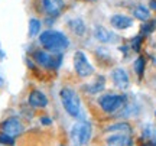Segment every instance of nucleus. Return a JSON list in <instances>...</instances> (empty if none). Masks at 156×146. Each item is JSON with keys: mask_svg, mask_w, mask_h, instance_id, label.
Listing matches in <instances>:
<instances>
[{"mask_svg": "<svg viewBox=\"0 0 156 146\" xmlns=\"http://www.w3.org/2000/svg\"><path fill=\"white\" fill-rule=\"evenodd\" d=\"M142 141L145 142L146 146H156V129L152 124H146L145 126Z\"/></svg>", "mask_w": 156, "mask_h": 146, "instance_id": "14", "label": "nucleus"}, {"mask_svg": "<svg viewBox=\"0 0 156 146\" xmlns=\"http://www.w3.org/2000/svg\"><path fill=\"white\" fill-rule=\"evenodd\" d=\"M77 146H78V145H77Z\"/></svg>", "mask_w": 156, "mask_h": 146, "instance_id": "29", "label": "nucleus"}, {"mask_svg": "<svg viewBox=\"0 0 156 146\" xmlns=\"http://www.w3.org/2000/svg\"><path fill=\"white\" fill-rule=\"evenodd\" d=\"M28 103L30 107H35V109H45L48 106V97L45 96L42 91L39 90H32L28 96Z\"/></svg>", "mask_w": 156, "mask_h": 146, "instance_id": "10", "label": "nucleus"}, {"mask_svg": "<svg viewBox=\"0 0 156 146\" xmlns=\"http://www.w3.org/2000/svg\"><path fill=\"white\" fill-rule=\"evenodd\" d=\"M39 44L44 46V49L55 54H62L69 48V38L59 30H44L39 35Z\"/></svg>", "mask_w": 156, "mask_h": 146, "instance_id": "1", "label": "nucleus"}, {"mask_svg": "<svg viewBox=\"0 0 156 146\" xmlns=\"http://www.w3.org/2000/svg\"><path fill=\"white\" fill-rule=\"evenodd\" d=\"M107 132H116V133H126V135H130L132 133V127L129 126L127 123H116V124H112L107 127Z\"/></svg>", "mask_w": 156, "mask_h": 146, "instance_id": "19", "label": "nucleus"}, {"mask_svg": "<svg viewBox=\"0 0 156 146\" xmlns=\"http://www.w3.org/2000/svg\"><path fill=\"white\" fill-rule=\"evenodd\" d=\"M74 69L81 78H87L90 75H93L94 68L91 65V62L88 61L85 52H83V51L75 52V55H74Z\"/></svg>", "mask_w": 156, "mask_h": 146, "instance_id": "5", "label": "nucleus"}, {"mask_svg": "<svg viewBox=\"0 0 156 146\" xmlns=\"http://www.w3.org/2000/svg\"><path fill=\"white\" fill-rule=\"evenodd\" d=\"M151 9H155L156 10V0H151Z\"/></svg>", "mask_w": 156, "mask_h": 146, "instance_id": "25", "label": "nucleus"}, {"mask_svg": "<svg viewBox=\"0 0 156 146\" xmlns=\"http://www.w3.org/2000/svg\"><path fill=\"white\" fill-rule=\"evenodd\" d=\"M94 36L95 39L98 42H101V44H108L113 39H116V35L113 32H110L108 29H106L104 26H100V25H97L94 28Z\"/></svg>", "mask_w": 156, "mask_h": 146, "instance_id": "13", "label": "nucleus"}, {"mask_svg": "<svg viewBox=\"0 0 156 146\" xmlns=\"http://www.w3.org/2000/svg\"><path fill=\"white\" fill-rule=\"evenodd\" d=\"M140 44H142V36H136V38H133L132 39V44H130V46L133 48L136 52H139V49H140Z\"/></svg>", "mask_w": 156, "mask_h": 146, "instance_id": "23", "label": "nucleus"}, {"mask_svg": "<svg viewBox=\"0 0 156 146\" xmlns=\"http://www.w3.org/2000/svg\"><path fill=\"white\" fill-rule=\"evenodd\" d=\"M0 143L7 145V146H13L15 145V137L7 136V135H5V133H0Z\"/></svg>", "mask_w": 156, "mask_h": 146, "instance_id": "22", "label": "nucleus"}, {"mask_svg": "<svg viewBox=\"0 0 156 146\" xmlns=\"http://www.w3.org/2000/svg\"><path fill=\"white\" fill-rule=\"evenodd\" d=\"M130 143H132V139L126 133H114L106 139L107 146H130Z\"/></svg>", "mask_w": 156, "mask_h": 146, "instance_id": "12", "label": "nucleus"}, {"mask_svg": "<svg viewBox=\"0 0 156 146\" xmlns=\"http://www.w3.org/2000/svg\"><path fill=\"white\" fill-rule=\"evenodd\" d=\"M62 146H65V145H62Z\"/></svg>", "mask_w": 156, "mask_h": 146, "instance_id": "28", "label": "nucleus"}, {"mask_svg": "<svg viewBox=\"0 0 156 146\" xmlns=\"http://www.w3.org/2000/svg\"><path fill=\"white\" fill-rule=\"evenodd\" d=\"M112 78H113L114 85H116L117 88H120V90H127L129 85H130L129 74L126 73L123 68H116V69H113Z\"/></svg>", "mask_w": 156, "mask_h": 146, "instance_id": "9", "label": "nucleus"}, {"mask_svg": "<svg viewBox=\"0 0 156 146\" xmlns=\"http://www.w3.org/2000/svg\"><path fill=\"white\" fill-rule=\"evenodd\" d=\"M110 23L114 29H119V30H124V29L130 28L133 25V19L132 17L126 16V15H113L110 17Z\"/></svg>", "mask_w": 156, "mask_h": 146, "instance_id": "11", "label": "nucleus"}, {"mask_svg": "<svg viewBox=\"0 0 156 146\" xmlns=\"http://www.w3.org/2000/svg\"><path fill=\"white\" fill-rule=\"evenodd\" d=\"M59 97H61V103L62 107L65 109V112L71 116V117H78L80 113H81V101H80V97L73 88H62L61 93H59Z\"/></svg>", "mask_w": 156, "mask_h": 146, "instance_id": "3", "label": "nucleus"}, {"mask_svg": "<svg viewBox=\"0 0 156 146\" xmlns=\"http://www.w3.org/2000/svg\"><path fill=\"white\" fill-rule=\"evenodd\" d=\"M35 62L38 64L39 67L45 68V69H52L56 71L58 68L61 67L62 64V54H55V52H49L46 49H36L34 51Z\"/></svg>", "mask_w": 156, "mask_h": 146, "instance_id": "2", "label": "nucleus"}, {"mask_svg": "<svg viewBox=\"0 0 156 146\" xmlns=\"http://www.w3.org/2000/svg\"><path fill=\"white\" fill-rule=\"evenodd\" d=\"M41 29H42V23L38 17H30L29 19V38H35L41 35Z\"/></svg>", "mask_w": 156, "mask_h": 146, "instance_id": "17", "label": "nucleus"}, {"mask_svg": "<svg viewBox=\"0 0 156 146\" xmlns=\"http://www.w3.org/2000/svg\"><path fill=\"white\" fill-rule=\"evenodd\" d=\"M155 26H156V23H155V22H149V20H146L145 25L142 26V34H143V35H149V34H152V30L155 29Z\"/></svg>", "mask_w": 156, "mask_h": 146, "instance_id": "21", "label": "nucleus"}, {"mask_svg": "<svg viewBox=\"0 0 156 146\" xmlns=\"http://www.w3.org/2000/svg\"><path fill=\"white\" fill-rule=\"evenodd\" d=\"M134 71H136V74L139 77L143 75V71H145V59H143V56H137V59L134 61Z\"/></svg>", "mask_w": 156, "mask_h": 146, "instance_id": "20", "label": "nucleus"}, {"mask_svg": "<svg viewBox=\"0 0 156 146\" xmlns=\"http://www.w3.org/2000/svg\"><path fill=\"white\" fill-rule=\"evenodd\" d=\"M0 132L12 137H17L19 135H22L23 124L17 117H9L0 124Z\"/></svg>", "mask_w": 156, "mask_h": 146, "instance_id": "7", "label": "nucleus"}, {"mask_svg": "<svg viewBox=\"0 0 156 146\" xmlns=\"http://www.w3.org/2000/svg\"><path fill=\"white\" fill-rule=\"evenodd\" d=\"M3 83H5V81H3V78H2V77H0V87L3 85Z\"/></svg>", "mask_w": 156, "mask_h": 146, "instance_id": "26", "label": "nucleus"}, {"mask_svg": "<svg viewBox=\"0 0 156 146\" xmlns=\"http://www.w3.org/2000/svg\"><path fill=\"white\" fill-rule=\"evenodd\" d=\"M104 85H106V78L104 77H97L94 83H91L88 84L85 88H87V93L88 94H97V93H100V91L104 90Z\"/></svg>", "mask_w": 156, "mask_h": 146, "instance_id": "16", "label": "nucleus"}, {"mask_svg": "<svg viewBox=\"0 0 156 146\" xmlns=\"http://www.w3.org/2000/svg\"><path fill=\"white\" fill-rule=\"evenodd\" d=\"M41 123L42 124H45V126H49V124H52V119H49V117H41Z\"/></svg>", "mask_w": 156, "mask_h": 146, "instance_id": "24", "label": "nucleus"}, {"mask_svg": "<svg viewBox=\"0 0 156 146\" xmlns=\"http://www.w3.org/2000/svg\"><path fill=\"white\" fill-rule=\"evenodd\" d=\"M133 16L136 17L137 20L146 22V20H149V17H151V10H149L146 6H136L133 9Z\"/></svg>", "mask_w": 156, "mask_h": 146, "instance_id": "18", "label": "nucleus"}, {"mask_svg": "<svg viewBox=\"0 0 156 146\" xmlns=\"http://www.w3.org/2000/svg\"><path fill=\"white\" fill-rule=\"evenodd\" d=\"M41 5L44 12L51 17H56L61 15L64 3L62 0H41Z\"/></svg>", "mask_w": 156, "mask_h": 146, "instance_id": "8", "label": "nucleus"}, {"mask_svg": "<svg viewBox=\"0 0 156 146\" xmlns=\"http://www.w3.org/2000/svg\"><path fill=\"white\" fill-rule=\"evenodd\" d=\"M68 26L71 29V32L77 36H83L85 34V23L83 22V19H71L68 22Z\"/></svg>", "mask_w": 156, "mask_h": 146, "instance_id": "15", "label": "nucleus"}, {"mask_svg": "<svg viewBox=\"0 0 156 146\" xmlns=\"http://www.w3.org/2000/svg\"><path fill=\"white\" fill-rule=\"evenodd\" d=\"M91 124L88 122H83V123L74 124L73 130H71V136L73 141L78 145H85L88 143L90 137H91Z\"/></svg>", "mask_w": 156, "mask_h": 146, "instance_id": "6", "label": "nucleus"}, {"mask_svg": "<svg viewBox=\"0 0 156 146\" xmlns=\"http://www.w3.org/2000/svg\"><path fill=\"white\" fill-rule=\"evenodd\" d=\"M98 104L106 113H116L126 104V97L122 94H104L98 98Z\"/></svg>", "mask_w": 156, "mask_h": 146, "instance_id": "4", "label": "nucleus"}, {"mask_svg": "<svg viewBox=\"0 0 156 146\" xmlns=\"http://www.w3.org/2000/svg\"><path fill=\"white\" fill-rule=\"evenodd\" d=\"M88 2H95V0H88Z\"/></svg>", "mask_w": 156, "mask_h": 146, "instance_id": "27", "label": "nucleus"}]
</instances>
